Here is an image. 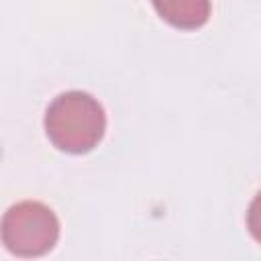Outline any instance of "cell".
Here are the masks:
<instances>
[{
  "label": "cell",
  "mask_w": 261,
  "mask_h": 261,
  "mask_svg": "<svg viewBox=\"0 0 261 261\" xmlns=\"http://www.w3.org/2000/svg\"><path fill=\"white\" fill-rule=\"evenodd\" d=\"M43 126L55 149L67 155H86L104 139L106 112L92 94L67 90L49 102Z\"/></svg>",
  "instance_id": "obj_1"
},
{
  "label": "cell",
  "mask_w": 261,
  "mask_h": 261,
  "mask_svg": "<svg viewBox=\"0 0 261 261\" xmlns=\"http://www.w3.org/2000/svg\"><path fill=\"white\" fill-rule=\"evenodd\" d=\"M247 230L255 243L261 245V190L253 196L247 208Z\"/></svg>",
  "instance_id": "obj_4"
},
{
  "label": "cell",
  "mask_w": 261,
  "mask_h": 261,
  "mask_svg": "<svg viewBox=\"0 0 261 261\" xmlns=\"http://www.w3.org/2000/svg\"><path fill=\"white\" fill-rule=\"evenodd\" d=\"M161 20L179 31L202 29L212 14V0H149Z\"/></svg>",
  "instance_id": "obj_3"
},
{
  "label": "cell",
  "mask_w": 261,
  "mask_h": 261,
  "mask_svg": "<svg viewBox=\"0 0 261 261\" xmlns=\"http://www.w3.org/2000/svg\"><path fill=\"white\" fill-rule=\"evenodd\" d=\"M59 218L55 212L37 200H22L12 204L4 216H2V245L8 253L22 257V259H35L43 257L59 241Z\"/></svg>",
  "instance_id": "obj_2"
}]
</instances>
